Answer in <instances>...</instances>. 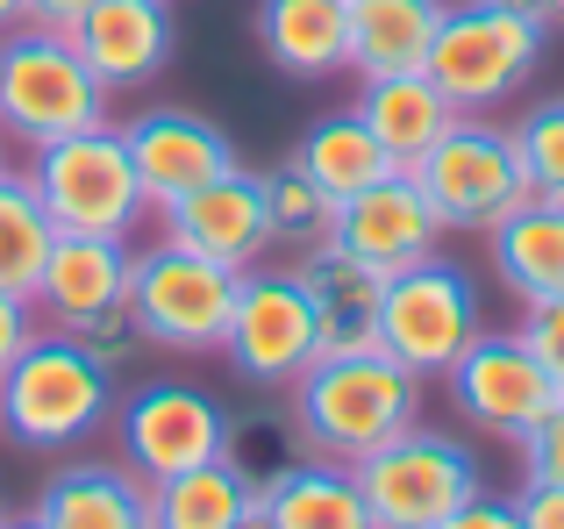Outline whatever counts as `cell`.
I'll return each mask as SVG.
<instances>
[{"mask_svg": "<svg viewBox=\"0 0 564 529\" xmlns=\"http://www.w3.org/2000/svg\"><path fill=\"white\" fill-rule=\"evenodd\" d=\"M29 186H36L43 215L57 229H79V237H137V223L151 215L137 186V165H129V143L115 122L79 129V137H57L43 151H29Z\"/></svg>", "mask_w": 564, "mask_h": 529, "instance_id": "cell-5", "label": "cell"}, {"mask_svg": "<svg viewBox=\"0 0 564 529\" xmlns=\"http://www.w3.org/2000/svg\"><path fill=\"white\" fill-rule=\"evenodd\" d=\"M408 172L429 194V208H436L443 229H500L514 208L536 201L514 129H494L486 115H457Z\"/></svg>", "mask_w": 564, "mask_h": 529, "instance_id": "cell-6", "label": "cell"}, {"mask_svg": "<svg viewBox=\"0 0 564 529\" xmlns=\"http://www.w3.org/2000/svg\"><path fill=\"white\" fill-rule=\"evenodd\" d=\"M36 330H43L36 301H22V293H0V373H8V365L29 350V336H36Z\"/></svg>", "mask_w": 564, "mask_h": 529, "instance_id": "cell-33", "label": "cell"}, {"mask_svg": "<svg viewBox=\"0 0 564 529\" xmlns=\"http://www.w3.org/2000/svg\"><path fill=\"white\" fill-rule=\"evenodd\" d=\"M479 330H486V293L457 258H422V264H408V272L386 279L379 350L400 358L408 373L443 379L471 350Z\"/></svg>", "mask_w": 564, "mask_h": 529, "instance_id": "cell-8", "label": "cell"}, {"mask_svg": "<svg viewBox=\"0 0 564 529\" xmlns=\"http://www.w3.org/2000/svg\"><path fill=\"white\" fill-rule=\"evenodd\" d=\"M221 358L250 379V387H293L307 365L322 358V315L307 301L301 272H243L229 307V330H221Z\"/></svg>", "mask_w": 564, "mask_h": 529, "instance_id": "cell-11", "label": "cell"}, {"mask_svg": "<svg viewBox=\"0 0 564 529\" xmlns=\"http://www.w3.org/2000/svg\"><path fill=\"white\" fill-rule=\"evenodd\" d=\"M329 244L393 279V272H408V264L436 258L443 223H436V208H429V194L414 186V172H386L379 186H365V194H350L344 208H336Z\"/></svg>", "mask_w": 564, "mask_h": 529, "instance_id": "cell-15", "label": "cell"}, {"mask_svg": "<svg viewBox=\"0 0 564 529\" xmlns=\"http://www.w3.org/2000/svg\"><path fill=\"white\" fill-rule=\"evenodd\" d=\"M115 444H122V465L158 487L172 473H193L207 458H229L236 444V422L229 408L215 401L207 387L193 379H143L115 401Z\"/></svg>", "mask_w": 564, "mask_h": 529, "instance_id": "cell-10", "label": "cell"}, {"mask_svg": "<svg viewBox=\"0 0 564 529\" xmlns=\"http://www.w3.org/2000/svg\"><path fill=\"white\" fill-rule=\"evenodd\" d=\"M258 516L272 529H372L358 473L329 458H301V465H279L272 479H258Z\"/></svg>", "mask_w": 564, "mask_h": 529, "instance_id": "cell-21", "label": "cell"}, {"mask_svg": "<svg viewBox=\"0 0 564 529\" xmlns=\"http://www.w3.org/2000/svg\"><path fill=\"white\" fill-rule=\"evenodd\" d=\"M236 287H243V272L186 251L172 237L129 251V315H137L143 344L158 350H221Z\"/></svg>", "mask_w": 564, "mask_h": 529, "instance_id": "cell-9", "label": "cell"}, {"mask_svg": "<svg viewBox=\"0 0 564 529\" xmlns=\"http://www.w3.org/2000/svg\"><path fill=\"white\" fill-rule=\"evenodd\" d=\"M158 237L186 244V251L229 264V272H258L272 258V229H264V186L243 165L221 172V180L193 186L186 201L158 208Z\"/></svg>", "mask_w": 564, "mask_h": 529, "instance_id": "cell-14", "label": "cell"}, {"mask_svg": "<svg viewBox=\"0 0 564 529\" xmlns=\"http://www.w3.org/2000/svg\"><path fill=\"white\" fill-rule=\"evenodd\" d=\"M514 516H522V529H564V487L557 479H522Z\"/></svg>", "mask_w": 564, "mask_h": 529, "instance_id": "cell-34", "label": "cell"}, {"mask_svg": "<svg viewBox=\"0 0 564 529\" xmlns=\"http://www.w3.org/2000/svg\"><path fill=\"white\" fill-rule=\"evenodd\" d=\"M522 344L536 350V365L557 379V393H564V293H551V301H529V307H522Z\"/></svg>", "mask_w": 564, "mask_h": 529, "instance_id": "cell-32", "label": "cell"}, {"mask_svg": "<svg viewBox=\"0 0 564 529\" xmlns=\"http://www.w3.org/2000/svg\"><path fill=\"white\" fill-rule=\"evenodd\" d=\"M436 529H522V516H514V501H494V494H479V501H465L451 522Z\"/></svg>", "mask_w": 564, "mask_h": 529, "instance_id": "cell-35", "label": "cell"}, {"mask_svg": "<svg viewBox=\"0 0 564 529\" xmlns=\"http://www.w3.org/2000/svg\"><path fill=\"white\" fill-rule=\"evenodd\" d=\"M236 529H272V522H264V516H258V508H250V516H243V522H236Z\"/></svg>", "mask_w": 564, "mask_h": 529, "instance_id": "cell-41", "label": "cell"}, {"mask_svg": "<svg viewBox=\"0 0 564 529\" xmlns=\"http://www.w3.org/2000/svg\"><path fill=\"white\" fill-rule=\"evenodd\" d=\"M443 379H451L457 415L479 436H500V444H522L529 422L557 401V379L536 365V350L522 344V330H479L471 350Z\"/></svg>", "mask_w": 564, "mask_h": 529, "instance_id": "cell-12", "label": "cell"}, {"mask_svg": "<svg viewBox=\"0 0 564 529\" xmlns=\"http://www.w3.org/2000/svg\"><path fill=\"white\" fill-rule=\"evenodd\" d=\"M514 451H522V479H557L564 487V393L529 422V436Z\"/></svg>", "mask_w": 564, "mask_h": 529, "instance_id": "cell-31", "label": "cell"}, {"mask_svg": "<svg viewBox=\"0 0 564 529\" xmlns=\"http://www.w3.org/2000/svg\"><path fill=\"white\" fill-rule=\"evenodd\" d=\"M86 8H94V0H29V22H36V29H57V36H72Z\"/></svg>", "mask_w": 564, "mask_h": 529, "instance_id": "cell-36", "label": "cell"}, {"mask_svg": "<svg viewBox=\"0 0 564 529\" xmlns=\"http://www.w3.org/2000/svg\"><path fill=\"white\" fill-rule=\"evenodd\" d=\"M36 516L43 529H151V487L129 465L72 458L43 479Z\"/></svg>", "mask_w": 564, "mask_h": 529, "instance_id": "cell-18", "label": "cell"}, {"mask_svg": "<svg viewBox=\"0 0 564 529\" xmlns=\"http://www.w3.org/2000/svg\"><path fill=\"white\" fill-rule=\"evenodd\" d=\"M358 122L372 129V137L386 143V158L408 172L414 158H422L429 143H436L443 129L457 122V108L443 100V86L429 79V72H386V79H365V94H358Z\"/></svg>", "mask_w": 564, "mask_h": 529, "instance_id": "cell-22", "label": "cell"}, {"mask_svg": "<svg viewBox=\"0 0 564 529\" xmlns=\"http://www.w3.org/2000/svg\"><path fill=\"white\" fill-rule=\"evenodd\" d=\"M350 473H358V494L372 508V529H436L486 494L479 451L443 430H422V422L400 430L393 444H379L372 458H358Z\"/></svg>", "mask_w": 564, "mask_h": 529, "instance_id": "cell-7", "label": "cell"}, {"mask_svg": "<svg viewBox=\"0 0 564 529\" xmlns=\"http://www.w3.org/2000/svg\"><path fill=\"white\" fill-rule=\"evenodd\" d=\"M0 529H43V516H8Z\"/></svg>", "mask_w": 564, "mask_h": 529, "instance_id": "cell-39", "label": "cell"}, {"mask_svg": "<svg viewBox=\"0 0 564 529\" xmlns=\"http://www.w3.org/2000/svg\"><path fill=\"white\" fill-rule=\"evenodd\" d=\"M258 508V479L236 458H207L151 487V529H236Z\"/></svg>", "mask_w": 564, "mask_h": 529, "instance_id": "cell-25", "label": "cell"}, {"mask_svg": "<svg viewBox=\"0 0 564 529\" xmlns=\"http://www.w3.org/2000/svg\"><path fill=\"white\" fill-rule=\"evenodd\" d=\"M122 301H129V244L57 229L51 258H43V279H36V315L51 330H86L94 315H108Z\"/></svg>", "mask_w": 564, "mask_h": 529, "instance_id": "cell-17", "label": "cell"}, {"mask_svg": "<svg viewBox=\"0 0 564 529\" xmlns=\"http://www.w3.org/2000/svg\"><path fill=\"white\" fill-rule=\"evenodd\" d=\"M293 165H301L307 180H315L322 194L336 201V208H344L350 194H365V186H379L386 172H400L393 158H386V143L358 122V108H350V115H322V122L301 137Z\"/></svg>", "mask_w": 564, "mask_h": 529, "instance_id": "cell-26", "label": "cell"}, {"mask_svg": "<svg viewBox=\"0 0 564 529\" xmlns=\"http://www.w3.org/2000/svg\"><path fill=\"white\" fill-rule=\"evenodd\" d=\"M500 8H514V14H529V22L551 29V0H500Z\"/></svg>", "mask_w": 564, "mask_h": 529, "instance_id": "cell-38", "label": "cell"}, {"mask_svg": "<svg viewBox=\"0 0 564 529\" xmlns=\"http://www.w3.org/2000/svg\"><path fill=\"white\" fill-rule=\"evenodd\" d=\"M51 244H57V223L43 215L36 186H29L22 172H8V180H0V293L36 301V279H43Z\"/></svg>", "mask_w": 564, "mask_h": 529, "instance_id": "cell-28", "label": "cell"}, {"mask_svg": "<svg viewBox=\"0 0 564 529\" xmlns=\"http://www.w3.org/2000/svg\"><path fill=\"white\" fill-rule=\"evenodd\" d=\"M72 336H79L108 373H122V365H137V350H151V344H143V330H137V315H129V301L108 307V315H94L86 330H72Z\"/></svg>", "mask_w": 564, "mask_h": 529, "instance_id": "cell-30", "label": "cell"}, {"mask_svg": "<svg viewBox=\"0 0 564 529\" xmlns=\"http://www.w3.org/2000/svg\"><path fill=\"white\" fill-rule=\"evenodd\" d=\"M543 36H551L543 22L500 8V0H451L422 72L443 86V100H451L457 115H486V108L514 100L536 79Z\"/></svg>", "mask_w": 564, "mask_h": 529, "instance_id": "cell-4", "label": "cell"}, {"mask_svg": "<svg viewBox=\"0 0 564 529\" xmlns=\"http://www.w3.org/2000/svg\"><path fill=\"white\" fill-rule=\"evenodd\" d=\"M264 229H272V258L301 264L307 251H322V244L336 237V201L322 194L315 180H307L301 165H279L264 172Z\"/></svg>", "mask_w": 564, "mask_h": 529, "instance_id": "cell-27", "label": "cell"}, {"mask_svg": "<svg viewBox=\"0 0 564 529\" xmlns=\"http://www.w3.org/2000/svg\"><path fill=\"white\" fill-rule=\"evenodd\" d=\"M551 22H564V0H551Z\"/></svg>", "mask_w": 564, "mask_h": 529, "instance_id": "cell-42", "label": "cell"}, {"mask_svg": "<svg viewBox=\"0 0 564 529\" xmlns=\"http://www.w3.org/2000/svg\"><path fill=\"white\" fill-rule=\"evenodd\" d=\"M514 143H522V165H529V186L543 201H564V100H543L514 122Z\"/></svg>", "mask_w": 564, "mask_h": 529, "instance_id": "cell-29", "label": "cell"}, {"mask_svg": "<svg viewBox=\"0 0 564 529\" xmlns=\"http://www.w3.org/2000/svg\"><path fill=\"white\" fill-rule=\"evenodd\" d=\"M494 237V272L514 287V301H551L564 293V201H529V208H514L500 229H486Z\"/></svg>", "mask_w": 564, "mask_h": 529, "instance_id": "cell-24", "label": "cell"}, {"mask_svg": "<svg viewBox=\"0 0 564 529\" xmlns=\"http://www.w3.org/2000/svg\"><path fill=\"white\" fill-rule=\"evenodd\" d=\"M8 172H14V151H8V137H0V180H8Z\"/></svg>", "mask_w": 564, "mask_h": 529, "instance_id": "cell-40", "label": "cell"}, {"mask_svg": "<svg viewBox=\"0 0 564 529\" xmlns=\"http://www.w3.org/2000/svg\"><path fill=\"white\" fill-rule=\"evenodd\" d=\"M108 86L86 72L79 43L57 36V29L22 22L14 36H0V137L43 151L57 137H79V129L108 122Z\"/></svg>", "mask_w": 564, "mask_h": 529, "instance_id": "cell-3", "label": "cell"}, {"mask_svg": "<svg viewBox=\"0 0 564 529\" xmlns=\"http://www.w3.org/2000/svg\"><path fill=\"white\" fill-rule=\"evenodd\" d=\"M0 522H8V508H0Z\"/></svg>", "mask_w": 564, "mask_h": 529, "instance_id": "cell-43", "label": "cell"}, {"mask_svg": "<svg viewBox=\"0 0 564 529\" xmlns=\"http://www.w3.org/2000/svg\"><path fill=\"white\" fill-rule=\"evenodd\" d=\"M72 43L108 94H137L172 65V8L165 0H94Z\"/></svg>", "mask_w": 564, "mask_h": 529, "instance_id": "cell-16", "label": "cell"}, {"mask_svg": "<svg viewBox=\"0 0 564 529\" xmlns=\"http://www.w3.org/2000/svg\"><path fill=\"white\" fill-rule=\"evenodd\" d=\"M451 0H344L350 29V72L358 79H386V72H422L429 43L443 29Z\"/></svg>", "mask_w": 564, "mask_h": 529, "instance_id": "cell-20", "label": "cell"}, {"mask_svg": "<svg viewBox=\"0 0 564 529\" xmlns=\"http://www.w3.org/2000/svg\"><path fill=\"white\" fill-rule=\"evenodd\" d=\"M258 43L286 79H329L350 72V29L344 0H264L258 8Z\"/></svg>", "mask_w": 564, "mask_h": 529, "instance_id": "cell-23", "label": "cell"}, {"mask_svg": "<svg viewBox=\"0 0 564 529\" xmlns=\"http://www.w3.org/2000/svg\"><path fill=\"white\" fill-rule=\"evenodd\" d=\"M115 373L72 330H36L0 373V436L22 451H79L115 422Z\"/></svg>", "mask_w": 564, "mask_h": 529, "instance_id": "cell-2", "label": "cell"}, {"mask_svg": "<svg viewBox=\"0 0 564 529\" xmlns=\"http://www.w3.org/2000/svg\"><path fill=\"white\" fill-rule=\"evenodd\" d=\"M286 393H293V430H301L307 458L358 465L422 422L429 379L408 373L400 358H386V350H322Z\"/></svg>", "mask_w": 564, "mask_h": 529, "instance_id": "cell-1", "label": "cell"}, {"mask_svg": "<svg viewBox=\"0 0 564 529\" xmlns=\"http://www.w3.org/2000/svg\"><path fill=\"white\" fill-rule=\"evenodd\" d=\"M293 272H301L307 301H315V315H322V350H379L386 272H372V264L350 258V251H336V244L307 251Z\"/></svg>", "mask_w": 564, "mask_h": 529, "instance_id": "cell-19", "label": "cell"}, {"mask_svg": "<svg viewBox=\"0 0 564 529\" xmlns=\"http://www.w3.org/2000/svg\"><path fill=\"white\" fill-rule=\"evenodd\" d=\"M22 22H29V0H0V36H14Z\"/></svg>", "mask_w": 564, "mask_h": 529, "instance_id": "cell-37", "label": "cell"}, {"mask_svg": "<svg viewBox=\"0 0 564 529\" xmlns=\"http://www.w3.org/2000/svg\"><path fill=\"white\" fill-rule=\"evenodd\" d=\"M122 143H129V165H137V186L151 201V215L186 201L193 186L236 172V143L193 108H143L137 122H122Z\"/></svg>", "mask_w": 564, "mask_h": 529, "instance_id": "cell-13", "label": "cell"}]
</instances>
